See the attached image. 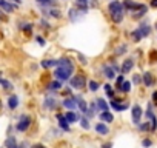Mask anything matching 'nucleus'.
<instances>
[{"label":"nucleus","instance_id":"54","mask_svg":"<svg viewBox=\"0 0 157 148\" xmlns=\"http://www.w3.org/2000/svg\"><path fill=\"white\" fill-rule=\"evenodd\" d=\"M69 93H71V90H69V88H66V90L63 91V94H69Z\"/></svg>","mask_w":157,"mask_h":148},{"label":"nucleus","instance_id":"24","mask_svg":"<svg viewBox=\"0 0 157 148\" xmlns=\"http://www.w3.org/2000/svg\"><path fill=\"white\" fill-rule=\"evenodd\" d=\"M100 119H102L103 122H108V123H111V122L114 120V116H113L109 111H102V113H100Z\"/></svg>","mask_w":157,"mask_h":148},{"label":"nucleus","instance_id":"42","mask_svg":"<svg viewBox=\"0 0 157 148\" xmlns=\"http://www.w3.org/2000/svg\"><path fill=\"white\" fill-rule=\"evenodd\" d=\"M137 127H139L140 131H148V130H151V127L148 125V122H145V123H139Z\"/></svg>","mask_w":157,"mask_h":148},{"label":"nucleus","instance_id":"46","mask_svg":"<svg viewBox=\"0 0 157 148\" xmlns=\"http://www.w3.org/2000/svg\"><path fill=\"white\" fill-rule=\"evenodd\" d=\"M40 25H42V28H49V23H48V20H45V19L40 20Z\"/></svg>","mask_w":157,"mask_h":148},{"label":"nucleus","instance_id":"17","mask_svg":"<svg viewBox=\"0 0 157 148\" xmlns=\"http://www.w3.org/2000/svg\"><path fill=\"white\" fill-rule=\"evenodd\" d=\"M96 131H97L99 134H102V136H106V134L109 133V128H108V125H106V123L99 122V123H96Z\"/></svg>","mask_w":157,"mask_h":148},{"label":"nucleus","instance_id":"12","mask_svg":"<svg viewBox=\"0 0 157 148\" xmlns=\"http://www.w3.org/2000/svg\"><path fill=\"white\" fill-rule=\"evenodd\" d=\"M139 31L142 33V36H143V39L145 37H149V34H151V26H149V23L148 22H140L139 23Z\"/></svg>","mask_w":157,"mask_h":148},{"label":"nucleus","instance_id":"6","mask_svg":"<svg viewBox=\"0 0 157 148\" xmlns=\"http://www.w3.org/2000/svg\"><path fill=\"white\" fill-rule=\"evenodd\" d=\"M142 114H143V111H142V107L136 103V105L132 107V111H131V119H132V123H134V125H139V123H140Z\"/></svg>","mask_w":157,"mask_h":148},{"label":"nucleus","instance_id":"23","mask_svg":"<svg viewBox=\"0 0 157 148\" xmlns=\"http://www.w3.org/2000/svg\"><path fill=\"white\" fill-rule=\"evenodd\" d=\"M96 103H97V107H99L100 111H108V102L105 99L99 97V99H96Z\"/></svg>","mask_w":157,"mask_h":148},{"label":"nucleus","instance_id":"21","mask_svg":"<svg viewBox=\"0 0 157 148\" xmlns=\"http://www.w3.org/2000/svg\"><path fill=\"white\" fill-rule=\"evenodd\" d=\"M148 13V6L146 8H143V10H140V11H136V13H132L131 14V17L134 19V20H140L142 17H145V14Z\"/></svg>","mask_w":157,"mask_h":148},{"label":"nucleus","instance_id":"22","mask_svg":"<svg viewBox=\"0 0 157 148\" xmlns=\"http://www.w3.org/2000/svg\"><path fill=\"white\" fill-rule=\"evenodd\" d=\"M8 107H10L11 110H16V108L19 107V97H17V96H10V99H8Z\"/></svg>","mask_w":157,"mask_h":148},{"label":"nucleus","instance_id":"39","mask_svg":"<svg viewBox=\"0 0 157 148\" xmlns=\"http://www.w3.org/2000/svg\"><path fill=\"white\" fill-rule=\"evenodd\" d=\"M125 82V77H123V74H120V76H117L116 77V88L117 90H120V87H122V84Z\"/></svg>","mask_w":157,"mask_h":148},{"label":"nucleus","instance_id":"10","mask_svg":"<svg viewBox=\"0 0 157 148\" xmlns=\"http://www.w3.org/2000/svg\"><path fill=\"white\" fill-rule=\"evenodd\" d=\"M0 10L5 11V13H8V14H11V13L16 11V5L10 3L8 0H0Z\"/></svg>","mask_w":157,"mask_h":148},{"label":"nucleus","instance_id":"18","mask_svg":"<svg viewBox=\"0 0 157 148\" xmlns=\"http://www.w3.org/2000/svg\"><path fill=\"white\" fill-rule=\"evenodd\" d=\"M111 107H113L116 111H119V113H120V111L128 110V107H129V105H128V103H119L116 99H113V100H111Z\"/></svg>","mask_w":157,"mask_h":148},{"label":"nucleus","instance_id":"4","mask_svg":"<svg viewBox=\"0 0 157 148\" xmlns=\"http://www.w3.org/2000/svg\"><path fill=\"white\" fill-rule=\"evenodd\" d=\"M123 10L125 11H128V13H136V11H140V10H143V8H146V5H143V3H136V2H132V0H123Z\"/></svg>","mask_w":157,"mask_h":148},{"label":"nucleus","instance_id":"52","mask_svg":"<svg viewBox=\"0 0 157 148\" xmlns=\"http://www.w3.org/2000/svg\"><path fill=\"white\" fill-rule=\"evenodd\" d=\"M26 146H28V143H26V142H23V143H20V145H19V148H26Z\"/></svg>","mask_w":157,"mask_h":148},{"label":"nucleus","instance_id":"43","mask_svg":"<svg viewBox=\"0 0 157 148\" xmlns=\"http://www.w3.org/2000/svg\"><path fill=\"white\" fill-rule=\"evenodd\" d=\"M36 40H37V43H39L40 46H45V45H46V40H45L42 36H37V37H36Z\"/></svg>","mask_w":157,"mask_h":148},{"label":"nucleus","instance_id":"9","mask_svg":"<svg viewBox=\"0 0 157 148\" xmlns=\"http://www.w3.org/2000/svg\"><path fill=\"white\" fill-rule=\"evenodd\" d=\"M63 107L68 110V111H74L75 107H77V96H71L68 99L63 100Z\"/></svg>","mask_w":157,"mask_h":148},{"label":"nucleus","instance_id":"2","mask_svg":"<svg viewBox=\"0 0 157 148\" xmlns=\"http://www.w3.org/2000/svg\"><path fill=\"white\" fill-rule=\"evenodd\" d=\"M69 85L71 88H75V90H82L85 85H86V79L83 74H75V76H72L69 79Z\"/></svg>","mask_w":157,"mask_h":148},{"label":"nucleus","instance_id":"27","mask_svg":"<svg viewBox=\"0 0 157 148\" xmlns=\"http://www.w3.org/2000/svg\"><path fill=\"white\" fill-rule=\"evenodd\" d=\"M48 16L49 17H54V19H62V13L57 8H49L48 10Z\"/></svg>","mask_w":157,"mask_h":148},{"label":"nucleus","instance_id":"26","mask_svg":"<svg viewBox=\"0 0 157 148\" xmlns=\"http://www.w3.org/2000/svg\"><path fill=\"white\" fill-rule=\"evenodd\" d=\"M36 2L42 6V8H49L56 5V0H36Z\"/></svg>","mask_w":157,"mask_h":148},{"label":"nucleus","instance_id":"19","mask_svg":"<svg viewBox=\"0 0 157 148\" xmlns=\"http://www.w3.org/2000/svg\"><path fill=\"white\" fill-rule=\"evenodd\" d=\"M5 148H19V143L14 136H8V139L5 140Z\"/></svg>","mask_w":157,"mask_h":148},{"label":"nucleus","instance_id":"56","mask_svg":"<svg viewBox=\"0 0 157 148\" xmlns=\"http://www.w3.org/2000/svg\"><path fill=\"white\" fill-rule=\"evenodd\" d=\"M0 108H2V102H0Z\"/></svg>","mask_w":157,"mask_h":148},{"label":"nucleus","instance_id":"44","mask_svg":"<svg viewBox=\"0 0 157 148\" xmlns=\"http://www.w3.org/2000/svg\"><path fill=\"white\" fill-rule=\"evenodd\" d=\"M77 56H78V60H80V63H82V65H86V63H88V60H86V57H85V56H82V54H77Z\"/></svg>","mask_w":157,"mask_h":148},{"label":"nucleus","instance_id":"7","mask_svg":"<svg viewBox=\"0 0 157 148\" xmlns=\"http://www.w3.org/2000/svg\"><path fill=\"white\" fill-rule=\"evenodd\" d=\"M100 72H102V76H105V77L109 79V80L116 77V71H114L113 66L108 65V63H103V65L100 66Z\"/></svg>","mask_w":157,"mask_h":148},{"label":"nucleus","instance_id":"55","mask_svg":"<svg viewBox=\"0 0 157 148\" xmlns=\"http://www.w3.org/2000/svg\"><path fill=\"white\" fill-rule=\"evenodd\" d=\"M11 2H16L17 5H20V3H22V0H11Z\"/></svg>","mask_w":157,"mask_h":148},{"label":"nucleus","instance_id":"16","mask_svg":"<svg viewBox=\"0 0 157 148\" xmlns=\"http://www.w3.org/2000/svg\"><path fill=\"white\" fill-rule=\"evenodd\" d=\"M56 105H57V100H56V97H52V96L46 97L45 102H43V107H45L46 110H54Z\"/></svg>","mask_w":157,"mask_h":148},{"label":"nucleus","instance_id":"45","mask_svg":"<svg viewBox=\"0 0 157 148\" xmlns=\"http://www.w3.org/2000/svg\"><path fill=\"white\" fill-rule=\"evenodd\" d=\"M142 145L148 148V146H151V145H152V142H151L149 139H143V142H142Z\"/></svg>","mask_w":157,"mask_h":148},{"label":"nucleus","instance_id":"40","mask_svg":"<svg viewBox=\"0 0 157 148\" xmlns=\"http://www.w3.org/2000/svg\"><path fill=\"white\" fill-rule=\"evenodd\" d=\"M155 62H157V51L151 49V53H149V63H155Z\"/></svg>","mask_w":157,"mask_h":148},{"label":"nucleus","instance_id":"33","mask_svg":"<svg viewBox=\"0 0 157 148\" xmlns=\"http://www.w3.org/2000/svg\"><path fill=\"white\" fill-rule=\"evenodd\" d=\"M126 51H128V45L126 43H122V45H119L116 48V56H123Z\"/></svg>","mask_w":157,"mask_h":148},{"label":"nucleus","instance_id":"41","mask_svg":"<svg viewBox=\"0 0 157 148\" xmlns=\"http://www.w3.org/2000/svg\"><path fill=\"white\" fill-rule=\"evenodd\" d=\"M80 125H82V128H85V130H90V128H91V125H90V122H88L86 117H82V119H80Z\"/></svg>","mask_w":157,"mask_h":148},{"label":"nucleus","instance_id":"13","mask_svg":"<svg viewBox=\"0 0 157 148\" xmlns=\"http://www.w3.org/2000/svg\"><path fill=\"white\" fill-rule=\"evenodd\" d=\"M146 117L151 120V130L154 131V130L157 128V119H155V116H154V111H152V107H151V105H148V110H146Z\"/></svg>","mask_w":157,"mask_h":148},{"label":"nucleus","instance_id":"36","mask_svg":"<svg viewBox=\"0 0 157 148\" xmlns=\"http://www.w3.org/2000/svg\"><path fill=\"white\" fill-rule=\"evenodd\" d=\"M22 31H25L26 34H29L31 31H33V23H20V26H19Z\"/></svg>","mask_w":157,"mask_h":148},{"label":"nucleus","instance_id":"28","mask_svg":"<svg viewBox=\"0 0 157 148\" xmlns=\"http://www.w3.org/2000/svg\"><path fill=\"white\" fill-rule=\"evenodd\" d=\"M40 65L48 69V68H51V66H57V60H54V59H45Z\"/></svg>","mask_w":157,"mask_h":148},{"label":"nucleus","instance_id":"34","mask_svg":"<svg viewBox=\"0 0 157 148\" xmlns=\"http://www.w3.org/2000/svg\"><path fill=\"white\" fill-rule=\"evenodd\" d=\"M75 8L80 11L82 14H86L88 13V3H78V2H75Z\"/></svg>","mask_w":157,"mask_h":148},{"label":"nucleus","instance_id":"51","mask_svg":"<svg viewBox=\"0 0 157 148\" xmlns=\"http://www.w3.org/2000/svg\"><path fill=\"white\" fill-rule=\"evenodd\" d=\"M33 148H46V146L42 145V143H36V145H33Z\"/></svg>","mask_w":157,"mask_h":148},{"label":"nucleus","instance_id":"48","mask_svg":"<svg viewBox=\"0 0 157 148\" xmlns=\"http://www.w3.org/2000/svg\"><path fill=\"white\" fill-rule=\"evenodd\" d=\"M152 103H154V105H157V91H154V93H152Z\"/></svg>","mask_w":157,"mask_h":148},{"label":"nucleus","instance_id":"14","mask_svg":"<svg viewBox=\"0 0 157 148\" xmlns=\"http://www.w3.org/2000/svg\"><path fill=\"white\" fill-rule=\"evenodd\" d=\"M132 68H134V60H132V59H126V60L123 62L122 68H120V72H122V74H128L129 71H132Z\"/></svg>","mask_w":157,"mask_h":148},{"label":"nucleus","instance_id":"53","mask_svg":"<svg viewBox=\"0 0 157 148\" xmlns=\"http://www.w3.org/2000/svg\"><path fill=\"white\" fill-rule=\"evenodd\" d=\"M75 2H78V3H88L90 0H75Z\"/></svg>","mask_w":157,"mask_h":148},{"label":"nucleus","instance_id":"30","mask_svg":"<svg viewBox=\"0 0 157 148\" xmlns=\"http://www.w3.org/2000/svg\"><path fill=\"white\" fill-rule=\"evenodd\" d=\"M65 117H66V120H68L69 123H74V122L78 120V116H77L74 111H68V113L65 114Z\"/></svg>","mask_w":157,"mask_h":148},{"label":"nucleus","instance_id":"3","mask_svg":"<svg viewBox=\"0 0 157 148\" xmlns=\"http://www.w3.org/2000/svg\"><path fill=\"white\" fill-rule=\"evenodd\" d=\"M31 117L28 116V114H22L20 117H19V122H17V125H16V130L17 131H20V133H25L29 127H31Z\"/></svg>","mask_w":157,"mask_h":148},{"label":"nucleus","instance_id":"29","mask_svg":"<svg viewBox=\"0 0 157 148\" xmlns=\"http://www.w3.org/2000/svg\"><path fill=\"white\" fill-rule=\"evenodd\" d=\"M60 88H62V82H60V80H57V79L48 85V90H49V91H59Z\"/></svg>","mask_w":157,"mask_h":148},{"label":"nucleus","instance_id":"5","mask_svg":"<svg viewBox=\"0 0 157 148\" xmlns=\"http://www.w3.org/2000/svg\"><path fill=\"white\" fill-rule=\"evenodd\" d=\"M120 11H125V10H123V3L119 2V0H111L109 5H108V13H109V16H113V14H116V13H120Z\"/></svg>","mask_w":157,"mask_h":148},{"label":"nucleus","instance_id":"1","mask_svg":"<svg viewBox=\"0 0 157 148\" xmlns=\"http://www.w3.org/2000/svg\"><path fill=\"white\" fill-rule=\"evenodd\" d=\"M72 72H74V63L71 59H68V57L57 59V68L54 71V77L57 80H60V82L69 80Z\"/></svg>","mask_w":157,"mask_h":148},{"label":"nucleus","instance_id":"15","mask_svg":"<svg viewBox=\"0 0 157 148\" xmlns=\"http://www.w3.org/2000/svg\"><path fill=\"white\" fill-rule=\"evenodd\" d=\"M57 120H59V127L63 131H69V122L66 120V117L63 114H57Z\"/></svg>","mask_w":157,"mask_h":148},{"label":"nucleus","instance_id":"49","mask_svg":"<svg viewBox=\"0 0 157 148\" xmlns=\"http://www.w3.org/2000/svg\"><path fill=\"white\" fill-rule=\"evenodd\" d=\"M140 82H142L140 76H139V74H136V76H134V84H140Z\"/></svg>","mask_w":157,"mask_h":148},{"label":"nucleus","instance_id":"32","mask_svg":"<svg viewBox=\"0 0 157 148\" xmlns=\"http://www.w3.org/2000/svg\"><path fill=\"white\" fill-rule=\"evenodd\" d=\"M0 85H2V88L3 90H13V84L10 82V80H6V79H3L2 76H0Z\"/></svg>","mask_w":157,"mask_h":148},{"label":"nucleus","instance_id":"25","mask_svg":"<svg viewBox=\"0 0 157 148\" xmlns=\"http://www.w3.org/2000/svg\"><path fill=\"white\" fill-rule=\"evenodd\" d=\"M77 107L82 110V113H83V114H86V111H88V103H86L82 97H77Z\"/></svg>","mask_w":157,"mask_h":148},{"label":"nucleus","instance_id":"31","mask_svg":"<svg viewBox=\"0 0 157 148\" xmlns=\"http://www.w3.org/2000/svg\"><path fill=\"white\" fill-rule=\"evenodd\" d=\"M131 39H132V42H136V43H137V42H140V40L143 39V36H142V33L139 31V28H137V29H134V31L131 33Z\"/></svg>","mask_w":157,"mask_h":148},{"label":"nucleus","instance_id":"47","mask_svg":"<svg viewBox=\"0 0 157 148\" xmlns=\"http://www.w3.org/2000/svg\"><path fill=\"white\" fill-rule=\"evenodd\" d=\"M111 66H113V69H114V71H116V72H120V66H119V65H117V63H113V65H111Z\"/></svg>","mask_w":157,"mask_h":148},{"label":"nucleus","instance_id":"20","mask_svg":"<svg viewBox=\"0 0 157 148\" xmlns=\"http://www.w3.org/2000/svg\"><path fill=\"white\" fill-rule=\"evenodd\" d=\"M123 16H125V11H120V13H116L111 16V20L116 23V25H120L123 22Z\"/></svg>","mask_w":157,"mask_h":148},{"label":"nucleus","instance_id":"50","mask_svg":"<svg viewBox=\"0 0 157 148\" xmlns=\"http://www.w3.org/2000/svg\"><path fill=\"white\" fill-rule=\"evenodd\" d=\"M151 8H157V0H151Z\"/></svg>","mask_w":157,"mask_h":148},{"label":"nucleus","instance_id":"37","mask_svg":"<svg viewBox=\"0 0 157 148\" xmlns=\"http://www.w3.org/2000/svg\"><path fill=\"white\" fill-rule=\"evenodd\" d=\"M131 82H128V80H125L123 84H122V87H120V91H123V93H129L131 91Z\"/></svg>","mask_w":157,"mask_h":148},{"label":"nucleus","instance_id":"35","mask_svg":"<svg viewBox=\"0 0 157 148\" xmlns=\"http://www.w3.org/2000/svg\"><path fill=\"white\" fill-rule=\"evenodd\" d=\"M103 90H105V93L108 94V97H109V99H114V91H113V85H109V84H105V85H103Z\"/></svg>","mask_w":157,"mask_h":148},{"label":"nucleus","instance_id":"38","mask_svg":"<svg viewBox=\"0 0 157 148\" xmlns=\"http://www.w3.org/2000/svg\"><path fill=\"white\" fill-rule=\"evenodd\" d=\"M88 87H90V91H97L99 90V82L97 80H90Z\"/></svg>","mask_w":157,"mask_h":148},{"label":"nucleus","instance_id":"11","mask_svg":"<svg viewBox=\"0 0 157 148\" xmlns=\"http://www.w3.org/2000/svg\"><path fill=\"white\" fill-rule=\"evenodd\" d=\"M68 17H69L71 22H78V20L83 17V14L78 11V10H75V8H71V10L68 11Z\"/></svg>","mask_w":157,"mask_h":148},{"label":"nucleus","instance_id":"57","mask_svg":"<svg viewBox=\"0 0 157 148\" xmlns=\"http://www.w3.org/2000/svg\"><path fill=\"white\" fill-rule=\"evenodd\" d=\"M155 29H157V23H155Z\"/></svg>","mask_w":157,"mask_h":148},{"label":"nucleus","instance_id":"8","mask_svg":"<svg viewBox=\"0 0 157 148\" xmlns=\"http://www.w3.org/2000/svg\"><path fill=\"white\" fill-rule=\"evenodd\" d=\"M142 82H143V84H145V87H148V88L154 87V85H155V79H154V76H152V72H149V71L143 72V76H142Z\"/></svg>","mask_w":157,"mask_h":148}]
</instances>
